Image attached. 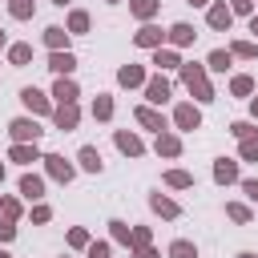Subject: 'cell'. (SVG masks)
<instances>
[{"instance_id":"3","label":"cell","mask_w":258,"mask_h":258,"mask_svg":"<svg viewBox=\"0 0 258 258\" xmlns=\"http://www.w3.org/2000/svg\"><path fill=\"white\" fill-rule=\"evenodd\" d=\"M40 161H44V169H48V177H52V181H64V185H69V181H73V173H77V169H73V161H64L60 153H44Z\"/></svg>"},{"instance_id":"11","label":"cell","mask_w":258,"mask_h":258,"mask_svg":"<svg viewBox=\"0 0 258 258\" xmlns=\"http://www.w3.org/2000/svg\"><path fill=\"white\" fill-rule=\"evenodd\" d=\"M52 97H56V105H73V101L81 97V89H77V81H69V77H56V85H52Z\"/></svg>"},{"instance_id":"29","label":"cell","mask_w":258,"mask_h":258,"mask_svg":"<svg viewBox=\"0 0 258 258\" xmlns=\"http://www.w3.org/2000/svg\"><path fill=\"white\" fill-rule=\"evenodd\" d=\"M165 185H173V189H189V185H194V173H185V169H169V173H165Z\"/></svg>"},{"instance_id":"34","label":"cell","mask_w":258,"mask_h":258,"mask_svg":"<svg viewBox=\"0 0 258 258\" xmlns=\"http://www.w3.org/2000/svg\"><path fill=\"white\" fill-rule=\"evenodd\" d=\"M8 60H12V64H28V60H32V44H12V48H8Z\"/></svg>"},{"instance_id":"38","label":"cell","mask_w":258,"mask_h":258,"mask_svg":"<svg viewBox=\"0 0 258 258\" xmlns=\"http://www.w3.org/2000/svg\"><path fill=\"white\" fill-rule=\"evenodd\" d=\"M230 133H234L238 141H246V137H254V133H258V125H250V121H234V125H230Z\"/></svg>"},{"instance_id":"44","label":"cell","mask_w":258,"mask_h":258,"mask_svg":"<svg viewBox=\"0 0 258 258\" xmlns=\"http://www.w3.org/2000/svg\"><path fill=\"white\" fill-rule=\"evenodd\" d=\"M12 238H16V226L8 218H0V242H12Z\"/></svg>"},{"instance_id":"40","label":"cell","mask_w":258,"mask_h":258,"mask_svg":"<svg viewBox=\"0 0 258 258\" xmlns=\"http://www.w3.org/2000/svg\"><path fill=\"white\" fill-rule=\"evenodd\" d=\"M109 234H113V242H129V234H133V230H129L125 222H117V218H113V222H109Z\"/></svg>"},{"instance_id":"2","label":"cell","mask_w":258,"mask_h":258,"mask_svg":"<svg viewBox=\"0 0 258 258\" xmlns=\"http://www.w3.org/2000/svg\"><path fill=\"white\" fill-rule=\"evenodd\" d=\"M8 133H12V141H16V145H32V141H40V133H44V129H40L32 117H16V121L8 125Z\"/></svg>"},{"instance_id":"27","label":"cell","mask_w":258,"mask_h":258,"mask_svg":"<svg viewBox=\"0 0 258 258\" xmlns=\"http://www.w3.org/2000/svg\"><path fill=\"white\" fill-rule=\"evenodd\" d=\"M230 56H242V60H258V44H254V40H234V44H230Z\"/></svg>"},{"instance_id":"49","label":"cell","mask_w":258,"mask_h":258,"mask_svg":"<svg viewBox=\"0 0 258 258\" xmlns=\"http://www.w3.org/2000/svg\"><path fill=\"white\" fill-rule=\"evenodd\" d=\"M185 4H194V8H202V4H210V0H185Z\"/></svg>"},{"instance_id":"23","label":"cell","mask_w":258,"mask_h":258,"mask_svg":"<svg viewBox=\"0 0 258 258\" xmlns=\"http://www.w3.org/2000/svg\"><path fill=\"white\" fill-rule=\"evenodd\" d=\"M149 206H153L161 218H177V214H181V206H177L173 198H165V194H153V198H149Z\"/></svg>"},{"instance_id":"7","label":"cell","mask_w":258,"mask_h":258,"mask_svg":"<svg viewBox=\"0 0 258 258\" xmlns=\"http://www.w3.org/2000/svg\"><path fill=\"white\" fill-rule=\"evenodd\" d=\"M161 40H165V32H161L157 24H141V28L133 32V44H137V48H161Z\"/></svg>"},{"instance_id":"30","label":"cell","mask_w":258,"mask_h":258,"mask_svg":"<svg viewBox=\"0 0 258 258\" xmlns=\"http://www.w3.org/2000/svg\"><path fill=\"white\" fill-rule=\"evenodd\" d=\"M169 258H198V246L185 242V238H177V242H169Z\"/></svg>"},{"instance_id":"52","label":"cell","mask_w":258,"mask_h":258,"mask_svg":"<svg viewBox=\"0 0 258 258\" xmlns=\"http://www.w3.org/2000/svg\"><path fill=\"white\" fill-rule=\"evenodd\" d=\"M0 48H4V28H0Z\"/></svg>"},{"instance_id":"9","label":"cell","mask_w":258,"mask_h":258,"mask_svg":"<svg viewBox=\"0 0 258 258\" xmlns=\"http://www.w3.org/2000/svg\"><path fill=\"white\" fill-rule=\"evenodd\" d=\"M133 117H137V125H145V129H153V133H165V129H169V125H165V117H161L153 105H137V113H133Z\"/></svg>"},{"instance_id":"18","label":"cell","mask_w":258,"mask_h":258,"mask_svg":"<svg viewBox=\"0 0 258 258\" xmlns=\"http://www.w3.org/2000/svg\"><path fill=\"white\" fill-rule=\"evenodd\" d=\"M165 36H169V44H173V48H185V44H194V36H198V32H194V24H173Z\"/></svg>"},{"instance_id":"42","label":"cell","mask_w":258,"mask_h":258,"mask_svg":"<svg viewBox=\"0 0 258 258\" xmlns=\"http://www.w3.org/2000/svg\"><path fill=\"white\" fill-rule=\"evenodd\" d=\"M109 242H89V258H109Z\"/></svg>"},{"instance_id":"32","label":"cell","mask_w":258,"mask_h":258,"mask_svg":"<svg viewBox=\"0 0 258 258\" xmlns=\"http://www.w3.org/2000/svg\"><path fill=\"white\" fill-rule=\"evenodd\" d=\"M8 12H12L16 20H28V16L36 12V4H32V0H8Z\"/></svg>"},{"instance_id":"54","label":"cell","mask_w":258,"mask_h":258,"mask_svg":"<svg viewBox=\"0 0 258 258\" xmlns=\"http://www.w3.org/2000/svg\"><path fill=\"white\" fill-rule=\"evenodd\" d=\"M0 258H12V254H4V250H0Z\"/></svg>"},{"instance_id":"20","label":"cell","mask_w":258,"mask_h":258,"mask_svg":"<svg viewBox=\"0 0 258 258\" xmlns=\"http://www.w3.org/2000/svg\"><path fill=\"white\" fill-rule=\"evenodd\" d=\"M157 8H161V0H129V12H133L137 20H145V24L157 16Z\"/></svg>"},{"instance_id":"10","label":"cell","mask_w":258,"mask_h":258,"mask_svg":"<svg viewBox=\"0 0 258 258\" xmlns=\"http://www.w3.org/2000/svg\"><path fill=\"white\" fill-rule=\"evenodd\" d=\"M149 77H145V69L141 64H121L117 69V85H125V89H137V85H145Z\"/></svg>"},{"instance_id":"33","label":"cell","mask_w":258,"mask_h":258,"mask_svg":"<svg viewBox=\"0 0 258 258\" xmlns=\"http://www.w3.org/2000/svg\"><path fill=\"white\" fill-rule=\"evenodd\" d=\"M69 32H89V12H85V8L69 12Z\"/></svg>"},{"instance_id":"6","label":"cell","mask_w":258,"mask_h":258,"mask_svg":"<svg viewBox=\"0 0 258 258\" xmlns=\"http://www.w3.org/2000/svg\"><path fill=\"white\" fill-rule=\"evenodd\" d=\"M206 20H210V28H214V32H230V20H234V12H230V4H226V0H218V4H210Z\"/></svg>"},{"instance_id":"31","label":"cell","mask_w":258,"mask_h":258,"mask_svg":"<svg viewBox=\"0 0 258 258\" xmlns=\"http://www.w3.org/2000/svg\"><path fill=\"white\" fill-rule=\"evenodd\" d=\"M226 218H234V222H238V226H246V222H250V218H254V214H250V210H246V206H242V202H226Z\"/></svg>"},{"instance_id":"48","label":"cell","mask_w":258,"mask_h":258,"mask_svg":"<svg viewBox=\"0 0 258 258\" xmlns=\"http://www.w3.org/2000/svg\"><path fill=\"white\" fill-rule=\"evenodd\" d=\"M250 32H254V36H258V12H254V16H250Z\"/></svg>"},{"instance_id":"15","label":"cell","mask_w":258,"mask_h":258,"mask_svg":"<svg viewBox=\"0 0 258 258\" xmlns=\"http://www.w3.org/2000/svg\"><path fill=\"white\" fill-rule=\"evenodd\" d=\"M153 149H157V157H177V153H181V137L165 129V133H157V145H153Z\"/></svg>"},{"instance_id":"22","label":"cell","mask_w":258,"mask_h":258,"mask_svg":"<svg viewBox=\"0 0 258 258\" xmlns=\"http://www.w3.org/2000/svg\"><path fill=\"white\" fill-rule=\"evenodd\" d=\"M8 157L20 161V165H32V161H40V149H36V141H32V145H12Z\"/></svg>"},{"instance_id":"37","label":"cell","mask_w":258,"mask_h":258,"mask_svg":"<svg viewBox=\"0 0 258 258\" xmlns=\"http://www.w3.org/2000/svg\"><path fill=\"white\" fill-rule=\"evenodd\" d=\"M149 242H153V234H149L145 226H133V234H129V246H133V250H141V246H149Z\"/></svg>"},{"instance_id":"53","label":"cell","mask_w":258,"mask_h":258,"mask_svg":"<svg viewBox=\"0 0 258 258\" xmlns=\"http://www.w3.org/2000/svg\"><path fill=\"white\" fill-rule=\"evenodd\" d=\"M0 181H4V165H0Z\"/></svg>"},{"instance_id":"35","label":"cell","mask_w":258,"mask_h":258,"mask_svg":"<svg viewBox=\"0 0 258 258\" xmlns=\"http://www.w3.org/2000/svg\"><path fill=\"white\" fill-rule=\"evenodd\" d=\"M238 157H242V161H258V133L246 137V141L238 145Z\"/></svg>"},{"instance_id":"8","label":"cell","mask_w":258,"mask_h":258,"mask_svg":"<svg viewBox=\"0 0 258 258\" xmlns=\"http://www.w3.org/2000/svg\"><path fill=\"white\" fill-rule=\"evenodd\" d=\"M145 101H149V105H165V101H169V81H165L161 73L145 81Z\"/></svg>"},{"instance_id":"16","label":"cell","mask_w":258,"mask_h":258,"mask_svg":"<svg viewBox=\"0 0 258 258\" xmlns=\"http://www.w3.org/2000/svg\"><path fill=\"white\" fill-rule=\"evenodd\" d=\"M214 181H218V185H230V181H238V161H230V157H218V161H214Z\"/></svg>"},{"instance_id":"28","label":"cell","mask_w":258,"mask_h":258,"mask_svg":"<svg viewBox=\"0 0 258 258\" xmlns=\"http://www.w3.org/2000/svg\"><path fill=\"white\" fill-rule=\"evenodd\" d=\"M230 93H234V97H250V93H254V77H246V73H238V77L230 81Z\"/></svg>"},{"instance_id":"21","label":"cell","mask_w":258,"mask_h":258,"mask_svg":"<svg viewBox=\"0 0 258 258\" xmlns=\"http://www.w3.org/2000/svg\"><path fill=\"white\" fill-rule=\"evenodd\" d=\"M44 44H48V52H64V44H69V32H64L60 24L44 28Z\"/></svg>"},{"instance_id":"41","label":"cell","mask_w":258,"mask_h":258,"mask_svg":"<svg viewBox=\"0 0 258 258\" xmlns=\"http://www.w3.org/2000/svg\"><path fill=\"white\" fill-rule=\"evenodd\" d=\"M230 12L234 16H254V0H230Z\"/></svg>"},{"instance_id":"45","label":"cell","mask_w":258,"mask_h":258,"mask_svg":"<svg viewBox=\"0 0 258 258\" xmlns=\"http://www.w3.org/2000/svg\"><path fill=\"white\" fill-rule=\"evenodd\" d=\"M242 194H246L250 202H258V177H246V181H242Z\"/></svg>"},{"instance_id":"36","label":"cell","mask_w":258,"mask_h":258,"mask_svg":"<svg viewBox=\"0 0 258 258\" xmlns=\"http://www.w3.org/2000/svg\"><path fill=\"white\" fill-rule=\"evenodd\" d=\"M69 246H73V250H89V230L73 226V230H69Z\"/></svg>"},{"instance_id":"43","label":"cell","mask_w":258,"mask_h":258,"mask_svg":"<svg viewBox=\"0 0 258 258\" xmlns=\"http://www.w3.org/2000/svg\"><path fill=\"white\" fill-rule=\"evenodd\" d=\"M48 218H52V210H48V206H32V222H36V226H44Z\"/></svg>"},{"instance_id":"5","label":"cell","mask_w":258,"mask_h":258,"mask_svg":"<svg viewBox=\"0 0 258 258\" xmlns=\"http://www.w3.org/2000/svg\"><path fill=\"white\" fill-rule=\"evenodd\" d=\"M52 121H56L60 133H73V129L81 125V109H77V101H73V105H56V109H52Z\"/></svg>"},{"instance_id":"25","label":"cell","mask_w":258,"mask_h":258,"mask_svg":"<svg viewBox=\"0 0 258 258\" xmlns=\"http://www.w3.org/2000/svg\"><path fill=\"white\" fill-rule=\"evenodd\" d=\"M230 60H234V56H230V48H214V52L206 56V69H214V73H226V69H230Z\"/></svg>"},{"instance_id":"17","label":"cell","mask_w":258,"mask_h":258,"mask_svg":"<svg viewBox=\"0 0 258 258\" xmlns=\"http://www.w3.org/2000/svg\"><path fill=\"white\" fill-rule=\"evenodd\" d=\"M20 194H24L28 202H40V198H44V177H36V173H24V177H20Z\"/></svg>"},{"instance_id":"39","label":"cell","mask_w":258,"mask_h":258,"mask_svg":"<svg viewBox=\"0 0 258 258\" xmlns=\"http://www.w3.org/2000/svg\"><path fill=\"white\" fill-rule=\"evenodd\" d=\"M0 214H4L8 222H16V218H20V202H16V198H0Z\"/></svg>"},{"instance_id":"55","label":"cell","mask_w":258,"mask_h":258,"mask_svg":"<svg viewBox=\"0 0 258 258\" xmlns=\"http://www.w3.org/2000/svg\"><path fill=\"white\" fill-rule=\"evenodd\" d=\"M109 4H121V0H109Z\"/></svg>"},{"instance_id":"24","label":"cell","mask_w":258,"mask_h":258,"mask_svg":"<svg viewBox=\"0 0 258 258\" xmlns=\"http://www.w3.org/2000/svg\"><path fill=\"white\" fill-rule=\"evenodd\" d=\"M153 64L165 73V69H181V56L173 52V48H153Z\"/></svg>"},{"instance_id":"50","label":"cell","mask_w":258,"mask_h":258,"mask_svg":"<svg viewBox=\"0 0 258 258\" xmlns=\"http://www.w3.org/2000/svg\"><path fill=\"white\" fill-rule=\"evenodd\" d=\"M238 258H258V254H250V250H242V254H238Z\"/></svg>"},{"instance_id":"47","label":"cell","mask_w":258,"mask_h":258,"mask_svg":"<svg viewBox=\"0 0 258 258\" xmlns=\"http://www.w3.org/2000/svg\"><path fill=\"white\" fill-rule=\"evenodd\" d=\"M250 113H254V121H258V97H250Z\"/></svg>"},{"instance_id":"46","label":"cell","mask_w":258,"mask_h":258,"mask_svg":"<svg viewBox=\"0 0 258 258\" xmlns=\"http://www.w3.org/2000/svg\"><path fill=\"white\" fill-rule=\"evenodd\" d=\"M133 258H161V254H157V250H153V246H141V250H137V254H133Z\"/></svg>"},{"instance_id":"4","label":"cell","mask_w":258,"mask_h":258,"mask_svg":"<svg viewBox=\"0 0 258 258\" xmlns=\"http://www.w3.org/2000/svg\"><path fill=\"white\" fill-rule=\"evenodd\" d=\"M173 125H177V129H185V133H189V129H202V109H198V105H189V101H181V105L173 109Z\"/></svg>"},{"instance_id":"19","label":"cell","mask_w":258,"mask_h":258,"mask_svg":"<svg viewBox=\"0 0 258 258\" xmlns=\"http://www.w3.org/2000/svg\"><path fill=\"white\" fill-rule=\"evenodd\" d=\"M77 161H81V169H85V173H101V165H105V161H101V153H97L93 145H81Z\"/></svg>"},{"instance_id":"14","label":"cell","mask_w":258,"mask_h":258,"mask_svg":"<svg viewBox=\"0 0 258 258\" xmlns=\"http://www.w3.org/2000/svg\"><path fill=\"white\" fill-rule=\"evenodd\" d=\"M48 69L56 73V77H69L73 69H77V56L64 48V52H48Z\"/></svg>"},{"instance_id":"51","label":"cell","mask_w":258,"mask_h":258,"mask_svg":"<svg viewBox=\"0 0 258 258\" xmlns=\"http://www.w3.org/2000/svg\"><path fill=\"white\" fill-rule=\"evenodd\" d=\"M52 4H60V8H64V4H69V0H52Z\"/></svg>"},{"instance_id":"12","label":"cell","mask_w":258,"mask_h":258,"mask_svg":"<svg viewBox=\"0 0 258 258\" xmlns=\"http://www.w3.org/2000/svg\"><path fill=\"white\" fill-rule=\"evenodd\" d=\"M20 101H24L32 113H52V101H48L40 89H32V85H28V89H20Z\"/></svg>"},{"instance_id":"13","label":"cell","mask_w":258,"mask_h":258,"mask_svg":"<svg viewBox=\"0 0 258 258\" xmlns=\"http://www.w3.org/2000/svg\"><path fill=\"white\" fill-rule=\"evenodd\" d=\"M113 141H117V149H121V153H129V157H141V153H145L141 137H137V133H129V129H117V137H113Z\"/></svg>"},{"instance_id":"1","label":"cell","mask_w":258,"mask_h":258,"mask_svg":"<svg viewBox=\"0 0 258 258\" xmlns=\"http://www.w3.org/2000/svg\"><path fill=\"white\" fill-rule=\"evenodd\" d=\"M181 85L198 97V101H214V85L206 77V64H181Z\"/></svg>"},{"instance_id":"26","label":"cell","mask_w":258,"mask_h":258,"mask_svg":"<svg viewBox=\"0 0 258 258\" xmlns=\"http://www.w3.org/2000/svg\"><path fill=\"white\" fill-rule=\"evenodd\" d=\"M93 117H97V121H109V117H113V97H109V93H97V101H93Z\"/></svg>"}]
</instances>
